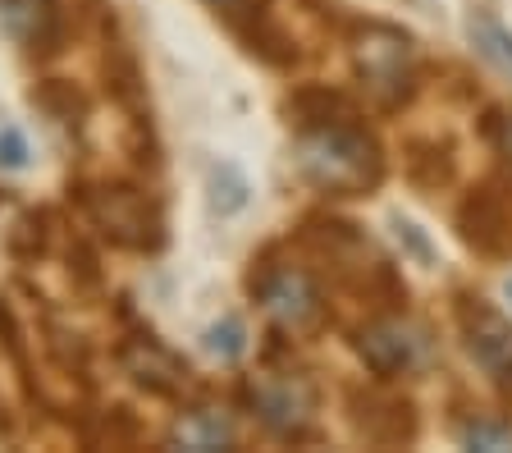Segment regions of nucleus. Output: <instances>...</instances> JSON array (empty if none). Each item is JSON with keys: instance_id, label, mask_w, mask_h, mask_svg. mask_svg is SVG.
Instances as JSON below:
<instances>
[{"instance_id": "nucleus-1", "label": "nucleus", "mask_w": 512, "mask_h": 453, "mask_svg": "<svg viewBox=\"0 0 512 453\" xmlns=\"http://www.w3.org/2000/svg\"><path fill=\"white\" fill-rule=\"evenodd\" d=\"M298 165L316 188L339 197H357L366 188L380 184L384 161L380 147L366 138L357 124L348 119H334V124H316V129H302L298 138Z\"/></svg>"}, {"instance_id": "nucleus-2", "label": "nucleus", "mask_w": 512, "mask_h": 453, "mask_svg": "<svg viewBox=\"0 0 512 453\" xmlns=\"http://www.w3.org/2000/svg\"><path fill=\"white\" fill-rule=\"evenodd\" d=\"M352 60L362 87L380 106H398L412 92V37L389 28V23H366L352 37Z\"/></svg>"}, {"instance_id": "nucleus-3", "label": "nucleus", "mask_w": 512, "mask_h": 453, "mask_svg": "<svg viewBox=\"0 0 512 453\" xmlns=\"http://www.w3.org/2000/svg\"><path fill=\"white\" fill-rule=\"evenodd\" d=\"M252 289H256V298H261V307H266L279 325H288V330H311V325H320L325 302H320V289L311 284L307 270L270 266V270H261V280H252Z\"/></svg>"}, {"instance_id": "nucleus-4", "label": "nucleus", "mask_w": 512, "mask_h": 453, "mask_svg": "<svg viewBox=\"0 0 512 453\" xmlns=\"http://www.w3.org/2000/svg\"><path fill=\"white\" fill-rule=\"evenodd\" d=\"M458 321H462V335H467L471 357L512 389V325H508V316L494 312L485 298H462Z\"/></svg>"}, {"instance_id": "nucleus-5", "label": "nucleus", "mask_w": 512, "mask_h": 453, "mask_svg": "<svg viewBox=\"0 0 512 453\" xmlns=\"http://www.w3.org/2000/svg\"><path fill=\"white\" fill-rule=\"evenodd\" d=\"M357 353H362V362L375 376H403V371H416L430 357V339L416 325L380 321L357 335Z\"/></svg>"}, {"instance_id": "nucleus-6", "label": "nucleus", "mask_w": 512, "mask_h": 453, "mask_svg": "<svg viewBox=\"0 0 512 453\" xmlns=\"http://www.w3.org/2000/svg\"><path fill=\"white\" fill-rule=\"evenodd\" d=\"M458 229H462V243L476 248L480 257L490 261L512 257V211L494 188H476L458 206Z\"/></svg>"}, {"instance_id": "nucleus-7", "label": "nucleus", "mask_w": 512, "mask_h": 453, "mask_svg": "<svg viewBox=\"0 0 512 453\" xmlns=\"http://www.w3.org/2000/svg\"><path fill=\"white\" fill-rule=\"evenodd\" d=\"M252 403L256 417L279 435H298L311 421V412H316V394L298 376H261L252 385Z\"/></svg>"}, {"instance_id": "nucleus-8", "label": "nucleus", "mask_w": 512, "mask_h": 453, "mask_svg": "<svg viewBox=\"0 0 512 453\" xmlns=\"http://www.w3.org/2000/svg\"><path fill=\"white\" fill-rule=\"evenodd\" d=\"M92 211L101 220L106 234H115L119 243H133V248H147L156 243L151 229H160V220L151 216V206L142 202V193H128V188H106V193L92 197Z\"/></svg>"}, {"instance_id": "nucleus-9", "label": "nucleus", "mask_w": 512, "mask_h": 453, "mask_svg": "<svg viewBox=\"0 0 512 453\" xmlns=\"http://www.w3.org/2000/svg\"><path fill=\"white\" fill-rule=\"evenodd\" d=\"M0 19L28 51H55V42H60L55 0H0Z\"/></svg>"}, {"instance_id": "nucleus-10", "label": "nucleus", "mask_w": 512, "mask_h": 453, "mask_svg": "<svg viewBox=\"0 0 512 453\" xmlns=\"http://www.w3.org/2000/svg\"><path fill=\"white\" fill-rule=\"evenodd\" d=\"M352 421H357V431H362L371 444H403V440H412V431H416L412 403L380 399V394H362Z\"/></svg>"}, {"instance_id": "nucleus-11", "label": "nucleus", "mask_w": 512, "mask_h": 453, "mask_svg": "<svg viewBox=\"0 0 512 453\" xmlns=\"http://www.w3.org/2000/svg\"><path fill=\"white\" fill-rule=\"evenodd\" d=\"M124 367L133 371V376L142 380L147 389H156V394H170V389L183 385V362L170 353V348H160L156 339H133V344L124 348Z\"/></svg>"}, {"instance_id": "nucleus-12", "label": "nucleus", "mask_w": 512, "mask_h": 453, "mask_svg": "<svg viewBox=\"0 0 512 453\" xmlns=\"http://www.w3.org/2000/svg\"><path fill=\"white\" fill-rule=\"evenodd\" d=\"M467 37H471V46H476L480 60H485V65H494L512 83V33H508V28H503L490 10H476L467 19Z\"/></svg>"}, {"instance_id": "nucleus-13", "label": "nucleus", "mask_w": 512, "mask_h": 453, "mask_svg": "<svg viewBox=\"0 0 512 453\" xmlns=\"http://www.w3.org/2000/svg\"><path fill=\"white\" fill-rule=\"evenodd\" d=\"M229 440H234V431H229V421H224L220 412H192L179 426L183 449H224Z\"/></svg>"}, {"instance_id": "nucleus-14", "label": "nucleus", "mask_w": 512, "mask_h": 453, "mask_svg": "<svg viewBox=\"0 0 512 453\" xmlns=\"http://www.w3.org/2000/svg\"><path fill=\"white\" fill-rule=\"evenodd\" d=\"M247 206V179L234 165H215L211 170V211L215 216H234Z\"/></svg>"}, {"instance_id": "nucleus-15", "label": "nucleus", "mask_w": 512, "mask_h": 453, "mask_svg": "<svg viewBox=\"0 0 512 453\" xmlns=\"http://www.w3.org/2000/svg\"><path fill=\"white\" fill-rule=\"evenodd\" d=\"M407 170H412V179L421 188H439V184H448V174H453V156H448V147H412Z\"/></svg>"}, {"instance_id": "nucleus-16", "label": "nucleus", "mask_w": 512, "mask_h": 453, "mask_svg": "<svg viewBox=\"0 0 512 453\" xmlns=\"http://www.w3.org/2000/svg\"><path fill=\"white\" fill-rule=\"evenodd\" d=\"M206 353L220 357V362H234V357H243L247 348V335H243V321L238 316H224V321H215L211 330H206Z\"/></svg>"}, {"instance_id": "nucleus-17", "label": "nucleus", "mask_w": 512, "mask_h": 453, "mask_svg": "<svg viewBox=\"0 0 512 453\" xmlns=\"http://www.w3.org/2000/svg\"><path fill=\"white\" fill-rule=\"evenodd\" d=\"M462 444L467 449L503 453V449H512V426H503V421H471V426H462Z\"/></svg>"}, {"instance_id": "nucleus-18", "label": "nucleus", "mask_w": 512, "mask_h": 453, "mask_svg": "<svg viewBox=\"0 0 512 453\" xmlns=\"http://www.w3.org/2000/svg\"><path fill=\"white\" fill-rule=\"evenodd\" d=\"M0 165H5V170H23V165H28V142H23V133L14 129V124L0 129Z\"/></svg>"}, {"instance_id": "nucleus-19", "label": "nucleus", "mask_w": 512, "mask_h": 453, "mask_svg": "<svg viewBox=\"0 0 512 453\" xmlns=\"http://www.w3.org/2000/svg\"><path fill=\"white\" fill-rule=\"evenodd\" d=\"M394 229H398V238H403V243H407V248H412L421 261H435V248H430V243H426V234H421V229H416L412 220H403V216H398V220H394Z\"/></svg>"}, {"instance_id": "nucleus-20", "label": "nucleus", "mask_w": 512, "mask_h": 453, "mask_svg": "<svg viewBox=\"0 0 512 453\" xmlns=\"http://www.w3.org/2000/svg\"><path fill=\"white\" fill-rule=\"evenodd\" d=\"M508 298H512V275H508Z\"/></svg>"}]
</instances>
